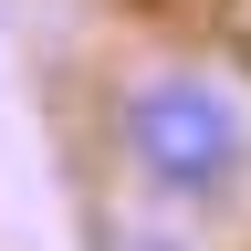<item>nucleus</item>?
<instances>
[{
    "mask_svg": "<svg viewBox=\"0 0 251 251\" xmlns=\"http://www.w3.org/2000/svg\"><path fill=\"white\" fill-rule=\"evenodd\" d=\"M105 157L147 209L220 220L251 199V84L220 52H136L105 74Z\"/></svg>",
    "mask_w": 251,
    "mask_h": 251,
    "instance_id": "f257e3e1",
    "label": "nucleus"
},
{
    "mask_svg": "<svg viewBox=\"0 0 251 251\" xmlns=\"http://www.w3.org/2000/svg\"><path fill=\"white\" fill-rule=\"evenodd\" d=\"M94 251H188L168 220H105V230H94Z\"/></svg>",
    "mask_w": 251,
    "mask_h": 251,
    "instance_id": "f03ea898",
    "label": "nucleus"
}]
</instances>
